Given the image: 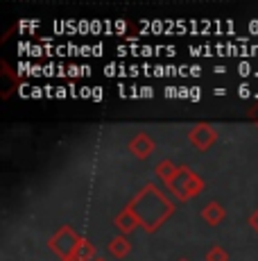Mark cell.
Segmentation results:
<instances>
[{"instance_id":"6da1fadb","label":"cell","mask_w":258,"mask_h":261,"mask_svg":"<svg viewBox=\"0 0 258 261\" xmlns=\"http://www.w3.org/2000/svg\"><path fill=\"white\" fill-rule=\"evenodd\" d=\"M175 202L156 187L154 182H147L138 189V193L118 212L113 225L120 229V234L134 232L136 227L145 229L147 234H154L163 227V223L175 216Z\"/></svg>"},{"instance_id":"7a4b0ae2","label":"cell","mask_w":258,"mask_h":261,"mask_svg":"<svg viewBox=\"0 0 258 261\" xmlns=\"http://www.w3.org/2000/svg\"><path fill=\"white\" fill-rule=\"evenodd\" d=\"M166 187L172 195H175V200L188 202V200L197 198V195L204 191V179H202L190 166H179L175 173V177H172Z\"/></svg>"},{"instance_id":"3957f363","label":"cell","mask_w":258,"mask_h":261,"mask_svg":"<svg viewBox=\"0 0 258 261\" xmlns=\"http://www.w3.org/2000/svg\"><path fill=\"white\" fill-rule=\"evenodd\" d=\"M79 241H82V234H79L73 225H61V227L48 239V250H50L59 261L73 259Z\"/></svg>"},{"instance_id":"277c9868","label":"cell","mask_w":258,"mask_h":261,"mask_svg":"<svg viewBox=\"0 0 258 261\" xmlns=\"http://www.w3.org/2000/svg\"><path fill=\"white\" fill-rule=\"evenodd\" d=\"M217 141V129L211 123H195L188 129V143L197 150V152H208Z\"/></svg>"},{"instance_id":"5b68a950","label":"cell","mask_w":258,"mask_h":261,"mask_svg":"<svg viewBox=\"0 0 258 261\" xmlns=\"http://www.w3.org/2000/svg\"><path fill=\"white\" fill-rule=\"evenodd\" d=\"M127 150H129V152H132L136 159L145 162V159H150L152 154H154V150H156V141H154V139H152L147 132H136L132 139H129Z\"/></svg>"},{"instance_id":"8992f818","label":"cell","mask_w":258,"mask_h":261,"mask_svg":"<svg viewBox=\"0 0 258 261\" xmlns=\"http://www.w3.org/2000/svg\"><path fill=\"white\" fill-rule=\"evenodd\" d=\"M200 216H202V220H204L208 227H217V225L224 223V218H227V209L222 207V204L217 202V200H208L204 207L200 209Z\"/></svg>"},{"instance_id":"52a82bcc","label":"cell","mask_w":258,"mask_h":261,"mask_svg":"<svg viewBox=\"0 0 258 261\" xmlns=\"http://www.w3.org/2000/svg\"><path fill=\"white\" fill-rule=\"evenodd\" d=\"M107 252L111 254L113 259H125L127 254H132V243H129V239L125 237V234H118V237L109 239Z\"/></svg>"},{"instance_id":"ba28073f","label":"cell","mask_w":258,"mask_h":261,"mask_svg":"<svg viewBox=\"0 0 258 261\" xmlns=\"http://www.w3.org/2000/svg\"><path fill=\"white\" fill-rule=\"evenodd\" d=\"M177 168H179V164L170 162V159H161V162H158L156 166H154V175H156V179H158V182L168 184L172 177H175Z\"/></svg>"},{"instance_id":"9c48e42d","label":"cell","mask_w":258,"mask_h":261,"mask_svg":"<svg viewBox=\"0 0 258 261\" xmlns=\"http://www.w3.org/2000/svg\"><path fill=\"white\" fill-rule=\"evenodd\" d=\"M95 257H98V248L86 237H82V241H79V245L75 250V254H73V259H77V261H93Z\"/></svg>"},{"instance_id":"30bf717a","label":"cell","mask_w":258,"mask_h":261,"mask_svg":"<svg viewBox=\"0 0 258 261\" xmlns=\"http://www.w3.org/2000/svg\"><path fill=\"white\" fill-rule=\"evenodd\" d=\"M0 71H3V77H7L9 80V91L3 95V100H7L9 95H12V91L16 89V84H18V77H16V73L12 71V66H9L7 62H0Z\"/></svg>"},{"instance_id":"8fae6325","label":"cell","mask_w":258,"mask_h":261,"mask_svg":"<svg viewBox=\"0 0 258 261\" xmlns=\"http://www.w3.org/2000/svg\"><path fill=\"white\" fill-rule=\"evenodd\" d=\"M204 259L206 261H229V252H227L222 245H213V248H208Z\"/></svg>"},{"instance_id":"7c38bea8","label":"cell","mask_w":258,"mask_h":261,"mask_svg":"<svg viewBox=\"0 0 258 261\" xmlns=\"http://www.w3.org/2000/svg\"><path fill=\"white\" fill-rule=\"evenodd\" d=\"M247 223H249V227H251V229H254V232L258 234V207L254 209V212H251V216H249V218H247Z\"/></svg>"},{"instance_id":"4fadbf2b","label":"cell","mask_w":258,"mask_h":261,"mask_svg":"<svg viewBox=\"0 0 258 261\" xmlns=\"http://www.w3.org/2000/svg\"><path fill=\"white\" fill-rule=\"evenodd\" d=\"M93 261H109V259H104V257H102V254H98V257H95V259H93Z\"/></svg>"},{"instance_id":"5bb4252c","label":"cell","mask_w":258,"mask_h":261,"mask_svg":"<svg viewBox=\"0 0 258 261\" xmlns=\"http://www.w3.org/2000/svg\"><path fill=\"white\" fill-rule=\"evenodd\" d=\"M63 261H77V259H63Z\"/></svg>"},{"instance_id":"9a60e30c","label":"cell","mask_w":258,"mask_h":261,"mask_svg":"<svg viewBox=\"0 0 258 261\" xmlns=\"http://www.w3.org/2000/svg\"><path fill=\"white\" fill-rule=\"evenodd\" d=\"M179 261H188V259H179Z\"/></svg>"}]
</instances>
